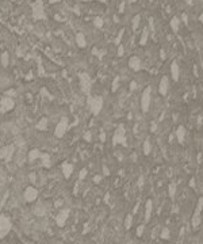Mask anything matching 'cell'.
Instances as JSON below:
<instances>
[{"instance_id":"obj_14","label":"cell","mask_w":203,"mask_h":244,"mask_svg":"<svg viewBox=\"0 0 203 244\" xmlns=\"http://www.w3.org/2000/svg\"><path fill=\"white\" fill-rule=\"evenodd\" d=\"M87 176V170L85 168H83V170L80 171V179H84Z\"/></svg>"},{"instance_id":"obj_4","label":"cell","mask_w":203,"mask_h":244,"mask_svg":"<svg viewBox=\"0 0 203 244\" xmlns=\"http://www.w3.org/2000/svg\"><path fill=\"white\" fill-rule=\"evenodd\" d=\"M66 127H68V124H66L65 120H61L58 124L56 125V127H54V136H56L57 138H61L65 136L66 133Z\"/></svg>"},{"instance_id":"obj_11","label":"cell","mask_w":203,"mask_h":244,"mask_svg":"<svg viewBox=\"0 0 203 244\" xmlns=\"http://www.w3.org/2000/svg\"><path fill=\"white\" fill-rule=\"evenodd\" d=\"M48 118H41V121L38 122V125H37V129H39V130H43V129H46L48 127Z\"/></svg>"},{"instance_id":"obj_5","label":"cell","mask_w":203,"mask_h":244,"mask_svg":"<svg viewBox=\"0 0 203 244\" xmlns=\"http://www.w3.org/2000/svg\"><path fill=\"white\" fill-rule=\"evenodd\" d=\"M69 213H71V210H69L68 208L62 209V210H61L60 213L56 216V224H57V225H58V226H64V225H65L66 220H68V217H69Z\"/></svg>"},{"instance_id":"obj_18","label":"cell","mask_w":203,"mask_h":244,"mask_svg":"<svg viewBox=\"0 0 203 244\" xmlns=\"http://www.w3.org/2000/svg\"><path fill=\"white\" fill-rule=\"evenodd\" d=\"M202 20H203V15H202Z\"/></svg>"},{"instance_id":"obj_12","label":"cell","mask_w":203,"mask_h":244,"mask_svg":"<svg viewBox=\"0 0 203 244\" xmlns=\"http://www.w3.org/2000/svg\"><path fill=\"white\" fill-rule=\"evenodd\" d=\"M76 43L80 46V48H84V46H85V39H84V36L81 33H79L76 36Z\"/></svg>"},{"instance_id":"obj_13","label":"cell","mask_w":203,"mask_h":244,"mask_svg":"<svg viewBox=\"0 0 203 244\" xmlns=\"http://www.w3.org/2000/svg\"><path fill=\"white\" fill-rule=\"evenodd\" d=\"M2 64L3 65H7L8 64V53H3L2 54Z\"/></svg>"},{"instance_id":"obj_16","label":"cell","mask_w":203,"mask_h":244,"mask_svg":"<svg viewBox=\"0 0 203 244\" xmlns=\"http://www.w3.org/2000/svg\"><path fill=\"white\" fill-rule=\"evenodd\" d=\"M172 27H175V29H178V19L175 18V20L172 22Z\"/></svg>"},{"instance_id":"obj_7","label":"cell","mask_w":203,"mask_h":244,"mask_svg":"<svg viewBox=\"0 0 203 244\" xmlns=\"http://www.w3.org/2000/svg\"><path fill=\"white\" fill-rule=\"evenodd\" d=\"M89 107L92 109V113H94V114H98L102 109V99L99 98V99H95L94 102L89 100Z\"/></svg>"},{"instance_id":"obj_8","label":"cell","mask_w":203,"mask_h":244,"mask_svg":"<svg viewBox=\"0 0 203 244\" xmlns=\"http://www.w3.org/2000/svg\"><path fill=\"white\" fill-rule=\"evenodd\" d=\"M62 172H64V176H65V178H69V176L72 175V172H73V165L69 164V163H64Z\"/></svg>"},{"instance_id":"obj_2","label":"cell","mask_w":203,"mask_h":244,"mask_svg":"<svg viewBox=\"0 0 203 244\" xmlns=\"http://www.w3.org/2000/svg\"><path fill=\"white\" fill-rule=\"evenodd\" d=\"M14 106H15V102H14V99H11L10 97H4L0 100V111L2 113L10 111L11 109H14Z\"/></svg>"},{"instance_id":"obj_10","label":"cell","mask_w":203,"mask_h":244,"mask_svg":"<svg viewBox=\"0 0 203 244\" xmlns=\"http://www.w3.org/2000/svg\"><path fill=\"white\" fill-rule=\"evenodd\" d=\"M41 159H42V163L45 167H49L50 165V155L49 153H41Z\"/></svg>"},{"instance_id":"obj_3","label":"cell","mask_w":203,"mask_h":244,"mask_svg":"<svg viewBox=\"0 0 203 244\" xmlns=\"http://www.w3.org/2000/svg\"><path fill=\"white\" fill-rule=\"evenodd\" d=\"M10 229H11L10 220H8L7 217H4V216H0V239L4 237L5 235L10 232Z\"/></svg>"},{"instance_id":"obj_17","label":"cell","mask_w":203,"mask_h":244,"mask_svg":"<svg viewBox=\"0 0 203 244\" xmlns=\"http://www.w3.org/2000/svg\"><path fill=\"white\" fill-rule=\"evenodd\" d=\"M95 25H96V26H102V20H100L99 18H98L96 20H95Z\"/></svg>"},{"instance_id":"obj_15","label":"cell","mask_w":203,"mask_h":244,"mask_svg":"<svg viewBox=\"0 0 203 244\" xmlns=\"http://www.w3.org/2000/svg\"><path fill=\"white\" fill-rule=\"evenodd\" d=\"M130 225H131V217H127V219H126V225H125V226H126V228H129Z\"/></svg>"},{"instance_id":"obj_6","label":"cell","mask_w":203,"mask_h":244,"mask_svg":"<svg viewBox=\"0 0 203 244\" xmlns=\"http://www.w3.org/2000/svg\"><path fill=\"white\" fill-rule=\"evenodd\" d=\"M12 153V147H4L0 149V160H10V156Z\"/></svg>"},{"instance_id":"obj_9","label":"cell","mask_w":203,"mask_h":244,"mask_svg":"<svg viewBox=\"0 0 203 244\" xmlns=\"http://www.w3.org/2000/svg\"><path fill=\"white\" fill-rule=\"evenodd\" d=\"M41 151L39 149H31L30 152H28V155H27V158H28V160L30 161H34V160H37V159H39L41 158Z\"/></svg>"},{"instance_id":"obj_1","label":"cell","mask_w":203,"mask_h":244,"mask_svg":"<svg viewBox=\"0 0 203 244\" xmlns=\"http://www.w3.org/2000/svg\"><path fill=\"white\" fill-rule=\"evenodd\" d=\"M38 190H37L35 187H33V186H28L27 188H25V193H23V197H25V201L26 202H34L37 201V198H38Z\"/></svg>"}]
</instances>
